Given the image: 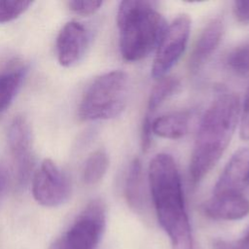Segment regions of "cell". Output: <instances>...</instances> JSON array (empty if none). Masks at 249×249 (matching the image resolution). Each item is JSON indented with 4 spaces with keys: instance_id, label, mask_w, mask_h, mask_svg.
<instances>
[{
    "instance_id": "1",
    "label": "cell",
    "mask_w": 249,
    "mask_h": 249,
    "mask_svg": "<svg viewBox=\"0 0 249 249\" xmlns=\"http://www.w3.org/2000/svg\"><path fill=\"white\" fill-rule=\"evenodd\" d=\"M149 187L158 221L172 249H193L194 240L177 164L167 154H159L148 170Z\"/></svg>"
},
{
    "instance_id": "2",
    "label": "cell",
    "mask_w": 249,
    "mask_h": 249,
    "mask_svg": "<svg viewBox=\"0 0 249 249\" xmlns=\"http://www.w3.org/2000/svg\"><path fill=\"white\" fill-rule=\"evenodd\" d=\"M240 113L238 97L231 92L220 93L203 114L195 139L190 160V177L199 183L217 164L229 146Z\"/></svg>"
},
{
    "instance_id": "3",
    "label": "cell",
    "mask_w": 249,
    "mask_h": 249,
    "mask_svg": "<svg viewBox=\"0 0 249 249\" xmlns=\"http://www.w3.org/2000/svg\"><path fill=\"white\" fill-rule=\"evenodd\" d=\"M120 52L126 61L141 60L157 51L167 24L150 1H123L117 12Z\"/></svg>"
},
{
    "instance_id": "4",
    "label": "cell",
    "mask_w": 249,
    "mask_h": 249,
    "mask_svg": "<svg viewBox=\"0 0 249 249\" xmlns=\"http://www.w3.org/2000/svg\"><path fill=\"white\" fill-rule=\"evenodd\" d=\"M128 77L121 70L98 76L85 91L78 110L82 121H103L118 117L124 110Z\"/></svg>"
},
{
    "instance_id": "5",
    "label": "cell",
    "mask_w": 249,
    "mask_h": 249,
    "mask_svg": "<svg viewBox=\"0 0 249 249\" xmlns=\"http://www.w3.org/2000/svg\"><path fill=\"white\" fill-rule=\"evenodd\" d=\"M106 225V210L100 199L91 200L49 249H95Z\"/></svg>"
},
{
    "instance_id": "6",
    "label": "cell",
    "mask_w": 249,
    "mask_h": 249,
    "mask_svg": "<svg viewBox=\"0 0 249 249\" xmlns=\"http://www.w3.org/2000/svg\"><path fill=\"white\" fill-rule=\"evenodd\" d=\"M191 18L188 15L178 16L168 26L157 49L152 66V76L160 80L166 76L183 54L189 40Z\"/></svg>"
},
{
    "instance_id": "7",
    "label": "cell",
    "mask_w": 249,
    "mask_h": 249,
    "mask_svg": "<svg viewBox=\"0 0 249 249\" xmlns=\"http://www.w3.org/2000/svg\"><path fill=\"white\" fill-rule=\"evenodd\" d=\"M35 200L47 207L65 203L71 196L69 177L50 159L44 160L32 179Z\"/></svg>"
},
{
    "instance_id": "8",
    "label": "cell",
    "mask_w": 249,
    "mask_h": 249,
    "mask_svg": "<svg viewBox=\"0 0 249 249\" xmlns=\"http://www.w3.org/2000/svg\"><path fill=\"white\" fill-rule=\"evenodd\" d=\"M8 144L18 180L25 183L33 166V154L30 126L22 116L12 121L8 130Z\"/></svg>"
},
{
    "instance_id": "9",
    "label": "cell",
    "mask_w": 249,
    "mask_h": 249,
    "mask_svg": "<svg viewBox=\"0 0 249 249\" xmlns=\"http://www.w3.org/2000/svg\"><path fill=\"white\" fill-rule=\"evenodd\" d=\"M89 41V31L78 21H69L59 31L55 50L57 60L64 67L77 64L84 56Z\"/></svg>"
},
{
    "instance_id": "10",
    "label": "cell",
    "mask_w": 249,
    "mask_h": 249,
    "mask_svg": "<svg viewBox=\"0 0 249 249\" xmlns=\"http://www.w3.org/2000/svg\"><path fill=\"white\" fill-rule=\"evenodd\" d=\"M249 185V149L236 151L222 171L214 189L213 196L243 195Z\"/></svg>"
},
{
    "instance_id": "11",
    "label": "cell",
    "mask_w": 249,
    "mask_h": 249,
    "mask_svg": "<svg viewBox=\"0 0 249 249\" xmlns=\"http://www.w3.org/2000/svg\"><path fill=\"white\" fill-rule=\"evenodd\" d=\"M224 34V24L220 18L207 22L199 33L189 57V70L197 73L218 49Z\"/></svg>"
},
{
    "instance_id": "12",
    "label": "cell",
    "mask_w": 249,
    "mask_h": 249,
    "mask_svg": "<svg viewBox=\"0 0 249 249\" xmlns=\"http://www.w3.org/2000/svg\"><path fill=\"white\" fill-rule=\"evenodd\" d=\"M202 211L215 220H239L249 214V200L243 195L212 196L202 205Z\"/></svg>"
},
{
    "instance_id": "13",
    "label": "cell",
    "mask_w": 249,
    "mask_h": 249,
    "mask_svg": "<svg viewBox=\"0 0 249 249\" xmlns=\"http://www.w3.org/2000/svg\"><path fill=\"white\" fill-rule=\"evenodd\" d=\"M190 118L188 111H177L158 117L152 121V134L166 139H179L188 132Z\"/></svg>"
},
{
    "instance_id": "14",
    "label": "cell",
    "mask_w": 249,
    "mask_h": 249,
    "mask_svg": "<svg viewBox=\"0 0 249 249\" xmlns=\"http://www.w3.org/2000/svg\"><path fill=\"white\" fill-rule=\"evenodd\" d=\"M180 89V82L174 77H163L154 86L147 102V111L142 123H152V115Z\"/></svg>"
},
{
    "instance_id": "15",
    "label": "cell",
    "mask_w": 249,
    "mask_h": 249,
    "mask_svg": "<svg viewBox=\"0 0 249 249\" xmlns=\"http://www.w3.org/2000/svg\"><path fill=\"white\" fill-rule=\"evenodd\" d=\"M143 173L142 164L138 158H134L129 164L125 184L124 196L127 203L135 210H139L143 206Z\"/></svg>"
},
{
    "instance_id": "16",
    "label": "cell",
    "mask_w": 249,
    "mask_h": 249,
    "mask_svg": "<svg viewBox=\"0 0 249 249\" xmlns=\"http://www.w3.org/2000/svg\"><path fill=\"white\" fill-rule=\"evenodd\" d=\"M26 70L21 67L0 74V114L13 102L24 80Z\"/></svg>"
},
{
    "instance_id": "17",
    "label": "cell",
    "mask_w": 249,
    "mask_h": 249,
    "mask_svg": "<svg viewBox=\"0 0 249 249\" xmlns=\"http://www.w3.org/2000/svg\"><path fill=\"white\" fill-rule=\"evenodd\" d=\"M109 167V157L107 153L102 150H96L92 152L86 160L82 178L87 185H95L106 174Z\"/></svg>"
},
{
    "instance_id": "18",
    "label": "cell",
    "mask_w": 249,
    "mask_h": 249,
    "mask_svg": "<svg viewBox=\"0 0 249 249\" xmlns=\"http://www.w3.org/2000/svg\"><path fill=\"white\" fill-rule=\"evenodd\" d=\"M227 64L239 75H249V41L236 47L229 53Z\"/></svg>"
},
{
    "instance_id": "19",
    "label": "cell",
    "mask_w": 249,
    "mask_h": 249,
    "mask_svg": "<svg viewBox=\"0 0 249 249\" xmlns=\"http://www.w3.org/2000/svg\"><path fill=\"white\" fill-rule=\"evenodd\" d=\"M32 5L31 1H0V22L18 18Z\"/></svg>"
},
{
    "instance_id": "20",
    "label": "cell",
    "mask_w": 249,
    "mask_h": 249,
    "mask_svg": "<svg viewBox=\"0 0 249 249\" xmlns=\"http://www.w3.org/2000/svg\"><path fill=\"white\" fill-rule=\"evenodd\" d=\"M102 5V1H93V0H86V1H70L68 6L70 10L80 16H90L96 13Z\"/></svg>"
},
{
    "instance_id": "21",
    "label": "cell",
    "mask_w": 249,
    "mask_h": 249,
    "mask_svg": "<svg viewBox=\"0 0 249 249\" xmlns=\"http://www.w3.org/2000/svg\"><path fill=\"white\" fill-rule=\"evenodd\" d=\"M212 247L213 249H249V229L243 236L237 239H215Z\"/></svg>"
},
{
    "instance_id": "22",
    "label": "cell",
    "mask_w": 249,
    "mask_h": 249,
    "mask_svg": "<svg viewBox=\"0 0 249 249\" xmlns=\"http://www.w3.org/2000/svg\"><path fill=\"white\" fill-rule=\"evenodd\" d=\"M239 132L242 139L249 140V88L245 93L242 105Z\"/></svg>"
},
{
    "instance_id": "23",
    "label": "cell",
    "mask_w": 249,
    "mask_h": 249,
    "mask_svg": "<svg viewBox=\"0 0 249 249\" xmlns=\"http://www.w3.org/2000/svg\"><path fill=\"white\" fill-rule=\"evenodd\" d=\"M232 12L238 22L249 24V1H234Z\"/></svg>"
}]
</instances>
